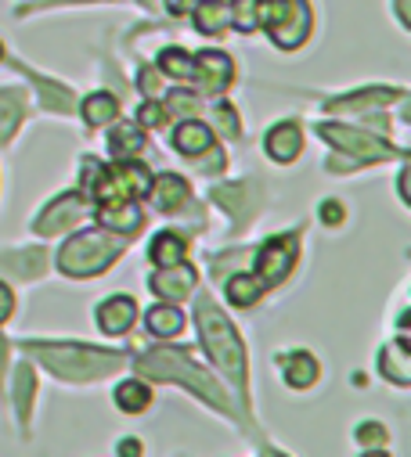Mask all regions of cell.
Instances as JSON below:
<instances>
[{"label": "cell", "mask_w": 411, "mask_h": 457, "mask_svg": "<svg viewBox=\"0 0 411 457\" xmlns=\"http://www.w3.org/2000/svg\"><path fill=\"white\" fill-rule=\"evenodd\" d=\"M267 288H264V281L256 278V274H235L231 281H228V299L235 303V306H253V303H260V295H264Z\"/></svg>", "instance_id": "27"}, {"label": "cell", "mask_w": 411, "mask_h": 457, "mask_svg": "<svg viewBox=\"0 0 411 457\" xmlns=\"http://www.w3.org/2000/svg\"><path fill=\"white\" fill-rule=\"evenodd\" d=\"M12 310H15V295H12V288L4 281H0V324L12 317Z\"/></svg>", "instance_id": "36"}, {"label": "cell", "mask_w": 411, "mask_h": 457, "mask_svg": "<svg viewBox=\"0 0 411 457\" xmlns=\"http://www.w3.org/2000/svg\"><path fill=\"white\" fill-rule=\"evenodd\" d=\"M33 393H37V386H33V368H29V364H22V368H19V375H15V407H19V414H22V418H29Z\"/></svg>", "instance_id": "32"}, {"label": "cell", "mask_w": 411, "mask_h": 457, "mask_svg": "<svg viewBox=\"0 0 411 457\" xmlns=\"http://www.w3.org/2000/svg\"><path fill=\"white\" fill-rule=\"evenodd\" d=\"M145 145H148V137H145L141 127H134V123H116V120H113V130H109V152H113L116 159H134V155L145 152Z\"/></svg>", "instance_id": "20"}, {"label": "cell", "mask_w": 411, "mask_h": 457, "mask_svg": "<svg viewBox=\"0 0 411 457\" xmlns=\"http://www.w3.org/2000/svg\"><path fill=\"white\" fill-rule=\"evenodd\" d=\"M0 62H4V47H0Z\"/></svg>", "instance_id": "44"}, {"label": "cell", "mask_w": 411, "mask_h": 457, "mask_svg": "<svg viewBox=\"0 0 411 457\" xmlns=\"http://www.w3.org/2000/svg\"><path fill=\"white\" fill-rule=\"evenodd\" d=\"M231 26L239 33L260 29V0H231Z\"/></svg>", "instance_id": "29"}, {"label": "cell", "mask_w": 411, "mask_h": 457, "mask_svg": "<svg viewBox=\"0 0 411 457\" xmlns=\"http://www.w3.org/2000/svg\"><path fill=\"white\" fill-rule=\"evenodd\" d=\"M210 120L217 123V130H224L228 137H239L242 134V123H239V112L228 104V101H217L214 112H210Z\"/></svg>", "instance_id": "33"}, {"label": "cell", "mask_w": 411, "mask_h": 457, "mask_svg": "<svg viewBox=\"0 0 411 457\" xmlns=\"http://www.w3.org/2000/svg\"><path fill=\"white\" fill-rule=\"evenodd\" d=\"M26 112V94L22 90H0V141H8L15 127L22 123Z\"/></svg>", "instance_id": "24"}, {"label": "cell", "mask_w": 411, "mask_h": 457, "mask_svg": "<svg viewBox=\"0 0 411 457\" xmlns=\"http://www.w3.org/2000/svg\"><path fill=\"white\" fill-rule=\"evenodd\" d=\"M379 371H382V378H390L393 386H407L411 382V361H407V335L400 331V338L397 342H390V346H382V353H379Z\"/></svg>", "instance_id": "17"}, {"label": "cell", "mask_w": 411, "mask_h": 457, "mask_svg": "<svg viewBox=\"0 0 411 457\" xmlns=\"http://www.w3.org/2000/svg\"><path fill=\"white\" fill-rule=\"evenodd\" d=\"M134 320H138V306L130 295H109L97 306V328L105 335H123L134 328Z\"/></svg>", "instance_id": "13"}, {"label": "cell", "mask_w": 411, "mask_h": 457, "mask_svg": "<svg viewBox=\"0 0 411 457\" xmlns=\"http://www.w3.org/2000/svg\"><path fill=\"white\" fill-rule=\"evenodd\" d=\"M148 195H152V205H155L159 212H177L180 205H188L191 187H188V180H180L177 173H163V177L152 180Z\"/></svg>", "instance_id": "15"}, {"label": "cell", "mask_w": 411, "mask_h": 457, "mask_svg": "<svg viewBox=\"0 0 411 457\" xmlns=\"http://www.w3.org/2000/svg\"><path fill=\"white\" fill-rule=\"evenodd\" d=\"M173 148H177L180 155H188V159H198V155H206V152L214 148V130L191 116V120H184V123L173 130Z\"/></svg>", "instance_id": "16"}, {"label": "cell", "mask_w": 411, "mask_h": 457, "mask_svg": "<svg viewBox=\"0 0 411 457\" xmlns=\"http://www.w3.org/2000/svg\"><path fill=\"white\" fill-rule=\"evenodd\" d=\"M0 267H8L15 278H40L44 267H47V256H44V249L8 253V256H0Z\"/></svg>", "instance_id": "26"}, {"label": "cell", "mask_w": 411, "mask_h": 457, "mask_svg": "<svg viewBox=\"0 0 411 457\" xmlns=\"http://www.w3.org/2000/svg\"><path fill=\"white\" fill-rule=\"evenodd\" d=\"M145 324H148L152 335H159V338H173V335L184 331V313H180L173 303H163V306H152V310L145 313Z\"/></svg>", "instance_id": "23"}, {"label": "cell", "mask_w": 411, "mask_h": 457, "mask_svg": "<svg viewBox=\"0 0 411 457\" xmlns=\"http://www.w3.org/2000/svg\"><path fill=\"white\" fill-rule=\"evenodd\" d=\"M123 253H127L123 235L101 227V231H83V235L69 238L58 253V267L65 278H94L101 270H109Z\"/></svg>", "instance_id": "4"}, {"label": "cell", "mask_w": 411, "mask_h": 457, "mask_svg": "<svg viewBox=\"0 0 411 457\" xmlns=\"http://www.w3.org/2000/svg\"><path fill=\"white\" fill-rule=\"evenodd\" d=\"M138 87H141V94H145V97H155V94H159V76H155L152 69H145V72H141V79H138Z\"/></svg>", "instance_id": "37"}, {"label": "cell", "mask_w": 411, "mask_h": 457, "mask_svg": "<svg viewBox=\"0 0 411 457\" xmlns=\"http://www.w3.org/2000/svg\"><path fill=\"white\" fill-rule=\"evenodd\" d=\"M318 137L329 141L336 152H343L340 159H350L343 170L365 166V162H379V159L390 155V145L379 141L372 130H354V127H343V123H322L318 127Z\"/></svg>", "instance_id": "6"}, {"label": "cell", "mask_w": 411, "mask_h": 457, "mask_svg": "<svg viewBox=\"0 0 411 457\" xmlns=\"http://www.w3.org/2000/svg\"><path fill=\"white\" fill-rule=\"evenodd\" d=\"M195 8V0H166V12L170 15H188Z\"/></svg>", "instance_id": "39"}, {"label": "cell", "mask_w": 411, "mask_h": 457, "mask_svg": "<svg viewBox=\"0 0 411 457\" xmlns=\"http://www.w3.org/2000/svg\"><path fill=\"white\" fill-rule=\"evenodd\" d=\"M397 15H400V22L407 26V0H397Z\"/></svg>", "instance_id": "41"}, {"label": "cell", "mask_w": 411, "mask_h": 457, "mask_svg": "<svg viewBox=\"0 0 411 457\" xmlns=\"http://www.w3.org/2000/svg\"><path fill=\"white\" fill-rule=\"evenodd\" d=\"M184 253H188V242H184L177 231H159V235L152 238V245H148V260H152L155 267L180 263V260H184Z\"/></svg>", "instance_id": "22"}, {"label": "cell", "mask_w": 411, "mask_h": 457, "mask_svg": "<svg viewBox=\"0 0 411 457\" xmlns=\"http://www.w3.org/2000/svg\"><path fill=\"white\" fill-rule=\"evenodd\" d=\"M87 209H90V198L83 195V191H69V195H58L37 220H33V231L37 235H44V238H51V235H62L69 223H76L80 216H87Z\"/></svg>", "instance_id": "9"}, {"label": "cell", "mask_w": 411, "mask_h": 457, "mask_svg": "<svg viewBox=\"0 0 411 457\" xmlns=\"http://www.w3.org/2000/svg\"><path fill=\"white\" fill-rule=\"evenodd\" d=\"M214 202L217 205H224L235 220H253V212L264 205V195H260V187L249 180V184H224V187H214Z\"/></svg>", "instance_id": "12"}, {"label": "cell", "mask_w": 411, "mask_h": 457, "mask_svg": "<svg viewBox=\"0 0 411 457\" xmlns=\"http://www.w3.org/2000/svg\"><path fill=\"white\" fill-rule=\"evenodd\" d=\"M195 324H198V335H202V346L210 353V361L246 393V350H242V338L235 335L231 320L224 317V310L202 295L195 303Z\"/></svg>", "instance_id": "2"}, {"label": "cell", "mask_w": 411, "mask_h": 457, "mask_svg": "<svg viewBox=\"0 0 411 457\" xmlns=\"http://www.w3.org/2000/svg\"><path fill=\"white\" fill-rule=\"evenodd\" d=\"M22 69H26V65H22ZM26 72H29V79H33V83L44 90V104H47V108H55V112H69V108H72V94H69L65 87H55L51 79L37 76L33 69H26Z\"/></svg>", "instance_id": "31"}, {"label": "cell", "mask_w": 411, "mask_h": 457, "mask_svg": "<svg viewBox=\"0 0 411 457\" xmlns=\"http://www.w3.org/2000/svg\"><path fill=\"white\" fill-rule=\"evenodd\" d=\"M195 267H188L184 260L180 263H170V267H159V274L148 278V288L163 299V303H180L191 288H195Z\"/></svg>", "instance_id": "10"}, {"label": "cell", "mask_w": 411, "mask_h": 457, "mask_svg": "<svg viewBox=\"0 0 411 457\" xmlns=\"http://www.w3.org/2000/svg\"><path fill=\"white\" fill-rule=\"evenodd\" d=\"M22 346L40 357L58 378L65 382H94V378H105L123 364V353L113 350H94V346H80V342H22Z\"/></svg>", "instance_id": "1"}, {"label": "cell", "mask_w": 411, "mask_h": 457, "mask_svg": "<svg viewBox=\"0 0 411 457\" xmlns=\"http://www.w3.org/2000/svg\"><path fill=\"white\" fill-rule=\"evenodd\" d=\"M357 443H361V446H386V428L375 425V421H365V425L357 428Z\"/></svg>", "instance_id": "35"}, {"label": "cell", "mask_w": 411, "mask_h": 457, "mask_svg": "<svg viewBox=\"0 0 411 457\" xmlns=\"http://www.w3.org/2000/svg\"><path fill=\"white\" fill-rule=\"evenodd\" d=\"M138 4H141V8H152V0H138Z\"/></svg>", "instance_id": "43"}, {"label": "cell", "mask_w": 411, "mask_h": 457, "mask_svg": "<svg viewBox=\"0 0 411 457\" xmlns=\"http://www.w3.org/2000/svg\"><path fill=\"white\" fill-rule=\"evenodd\" d=\"M166 120H170V112H166L163 101H148V104H141V112H138V123H141L145 130H159V127H166Z\"/></svg>", "instance_id": "34"}, {"label": "cell", "mask_w": 411, "mask_h": 457, "mask_svg": "<svg viewBox=\"0 0 411 457\" xmlns=\"http://www.w3.org/2000/svg\"><path fill=\"white\" fill-rule=\"evenodd\" d=\"M195 29L202 37H221L231 26V4L224 0H195Z\"/></svg>", "instance_id": "18"}, {"label": "cell", "mask_w": 411, "mask_h": 457, "mask_svg": "<svg viewBox=\"0 0 411 457\" xmlns=\"http://www.w3.org/2000/svg\"><path fill=\"white\" fill-rule=\"evenodd\" d=\"M97 223L105 227V231H116V235H134L141 227V209L130 202V198H109V202H97Z\"/></svg>", "instance_id": "11"}, {"label": "cell", "mask_w": 411, "mask_h": 457, "mask_svg": "<svg viewBox=\"0 0 411 457\" xmlns=\"http://www.w3.org/2000/svg\"><path fill=\"white\" fill-rule=\"evenodd\" d=\"M404 97H407V94H404L400 87H368V90L336 97V101H329L325 108H329V112H361V108H382V104L404 101Z\"/></svg>", "instance_id": "14"}, {"label": "cell", "mask_w": 411, "mask_h": 457, "mask_svg": "<svg viewBox=\"0 0 411 457\" xmlns=\"http://www.w3.org/2000/svg\"><path fill=\"white\" fill-rule=\"evenodd\" d=\"M264 148H267V155L274 159V162H292L296 155H299V148H303V134H299V127L296 123H278L267 137H264Z\"/></svg>", "instance_id": "19"}, {"label": "cell", "mask_w": 411, "mask_h": 457, "mask_svg": "<svg viewBox=\"0 0 411 457\" xmlns=\"http://www.w3.org/2000/svg\"><path fill=\"white\" fill-rule=\"evenodd\" d=\"M296 253H299V238L296 235H278V238H271V242H264L256 249L253 274L264 281V288H274V285H281L292 274Z\"/></svg>", "instance_id": "7"}, {"label": "cell", "mask_w": 411, "mask_h": 457, "mask_svg": "<svg viewBox=\"0 0 411 457\" xmlns=\"http://www.w3.org/2000/svg\"><path fill=\"white\" fill-rule=\"evenodd\" d=\"M4 357H8V342L0 338V378H4Z\"/></svg>", "instance_id": "40"}, {"label": "cell", "mask_w": 411, "mask_h": 457, "mask_svg": "<svg viewBox=\"0 0 411 457\" xmlns=\"http://www.w3.org/2000/svg\"><path fill=\"white\" fill-rule=\"evenodd\" d=\"M40 4H44V8H47V4H62V0H40Z\"/></svg>", "instance_id": "42"}, {"label": "cell", "mask_w": 411, "mask_h": 457, "mask_svg": "<svg viewBox=\"0 0 411 457\" xmlns=\"http://www.w3.org/2000/svg\"><path fill=\"white\" fill-rule=\"evenodd\" d=\"M159 72H166V76L188 83V79H191V54L180 51V47H166V51L159 54Z\"/></svg>", "instance_id": "30"}, {"label": "cell", "mask_w": 411, "mask_h": 457, "mask_svg": "<svg viewBox=\"0 0 411 457\" xmlns=\"http://www.w3.org/2000/svg\"><path fill=\"white\" fill-rule=\"evenodd\" d=\"M152 403V389L145 382H120L116 386V407L127 414H141Z\"/></svg>", "instance_id": "28"}, {"label": "cell", "mask_w": 411, "mask_h": 457, "mask_svg": "<svg viewBox=\"0 0 411 457\" xmlns=\"http://www.w3.org/2000/svg\"><path fill=\"white\" fill-rule=\"evenodd\" d=\"M281 371H285V382H289L292 389H311V386L318 382V361L306 353V350L285 353V357H281Z\"/></svg>", "instance_id": "21"}, {"label": "cell", "mask_w": 411, "mask_h": 457, "mask_svg": "<svg viewBox=\"0 0 411 457\" xmlns=\"http://www.w3.org/2000/svg\"><path fill=\"white\" fill-rule=\"evenodd\" d=\"M120 116V101L113 94H90L83 97V120L90 127H109Z\"/></svg>", "instance_id": "25"}, {"label": "cell", "mask_w": 411, "mask_h": 457, "mask_svg": "<svg viewBox=\"0 0 411 457\" xmlns=\"http://www.w3.org/2000/svg\"><path fill=\"white\" fill-rule=\"evenodd\" d=\"M138 364V371L141 375H148V378H166V382H184L195 396H202L206 403H214L217 411H224V414H231V400L224 396V389L206 375L198 364H191L184 353H177V350H152V353H145L141 361H134Z\"/></svg>", "instance_id": "3"}, {"label": "cell", "mask_w": 411, "mask_h": 457, "mask_svg": "<svg viewBox=\"0 0 411 457\" xmlns=\"http://www.w3.org/2000/svg\"><path fill=\"white\" fill-rule=\"evenodd\" d=\"M260 26L274 47L296 51L311 37V8L306 0H260Z\"/></svg>", "instance_id": "5"}, {"label": "cell", "mask_w": 411, "mask_h": 457, "mask_svg": "<svg viewBox=\"0 0 411 457\" xmlns=\"http://www.w3.org/2000/svg\"><path fill=\"white\" fill-rule=\"evenodd\" d=\"M322 220L340 223V220H343V205H340V202H325V205H322Z\"/></svg>", "instance_id": "38"}, {"label": "cell", "mask_w": 411, "mask_h": 457, "mask_svg": "<svg viewBox=\"0 0 411 457\" xmlns=\"http://www.w3.org/2000/svg\"><path fill=\"white\" fill-rule=\"evenodd\" d=\"M235 79V62L224 51H198L191 58V79L198 87V94H221L228 90Z\"/></svg>", "instance_id": "8"}]
</instances>
